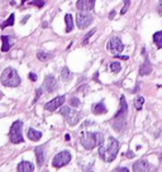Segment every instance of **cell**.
<instances>
[{
    "label": "cell",
    "mask_w": 162,
    "mask_h": 172,
    "mask_svg": "<svg viewBox=\"0 0 162 172\" xmlns=\"http://www.w3.org/2000/svg\"><path fill=\"white\" fill-rule=\"evenodd\" d=\"M158 13L162 14V0H160V3H158Z\"/></svg>",
    "instance_id": "34"
},
{
    "label": "cell",
    "mask_w": 162,
    "mask_h": 172,
    "mask_svg": "<svg viewBox=\"0 0 162 172\" xmlns=\"http://www.w3.org/2000/svg\"><path fill=\"white\" fill-rule=\"evenodd\" d=\"M43 89L47 92H53L57 89V81L52 75L46 76V79H44V81H43Z\"/></svg>",
    "instance_id": "11"
},
{
    "label": "cell",
    "mask_w": 162,
    "mask_h": 172,
    "mask_svg": "<svg viewBox=\"0 0 162 172\" xmlns=\"http://www.w3.org/2000/svg\"><path fill=\"white\" fill-rule=\"evenodd\" d=\"M151 72H152V65H151V61H150V58H148V57L146 56L144 63L141 66V68H139V75H141V76H146V75H150Z\"/></svg>",
    "instance_id": "14"
},
{
    "label": "cell",
    "mask_w": 162,
    "mask_h": 172,
    "mask_svg": "<svg viewBox=\"0 0 162 172\" xmlns=\"http://www.w3.org/2000/svg\"><path fill=\"white\" fill-rule=\"evenodd\" d=\"M41 94H42V89H38V90H37V95H36V99H34V101H37V100H38V98L41 96Z\"/></svg>",
    "instance_id": "33"
},
{
    "label": "cell",
    "mask_w": 162,
    "mask_h": 172,
    "mask_svg": "<svg viewBox=\"0 0 162 172\" xmlns=\"http://www.w3.org/2000/svg\"><path fill=\"white\" fill-rule=\"evenodd\" d=\"M114 15H115V12H112V13H110V14H109V18H110V19H112V18H114Z\"/></svg>",
    "instance_id": "37"
},
{
    "label": "cell",
    "mask_w": 162,
    "mask_h": 172,
    "mask_svg": "<svg viewBox=\"0 0 162 172\" xmlns=\"http://www.w3.org/2000/svg\"><path fill=\"white\" fill-rule=\"evenodd\" d=\"M129 5H131V0H124V5H123V9L120 10V14H125L129 9Z\"/></svg>",
    "instance_id": "28"
},
{
    "label": "cell",
    "mask_w": 162,
    "mask_h": 172,
    "mask_svg": "<svg viewBox=\"0 0 162 172\" xmlns=\"http://www.w3.org/2000/svg\"><path fill=\"white\" fill-rule=\"evenodd\" d=\"M80 143L85 149H94L104 143V135L100 132H84L80 135Z\"/></svg>",
    "instance_id": "2"
},
{
    "label": "cell",
    "mask_w": 162,
    "mask_h": 172,
    "mask_svg": "<svg viewBox=\"0 0 162 172\" xmlns=\"http://www.w3.org/2000/svg\"><path fill=\"white\" fill-rule=\"evenodd\" d=\"M95 32H96V29H95V28H94V29H91V30H90V32H89V33L86 34V36H85V38H84V41H82V44H84V46H85V44H87V42H89V39H90V37L93 36V34L95 33Z\"/></svg>",
    "instance_id": "27"
},
{
    "label": "cell",
    "mask_w": 162,
    "mask_h": 172,
    "mask_svg": "<svg viewBox=\"0 0 162 172\" xmlns=\"http://www.w3.org/2000/svg\"><path fill=\"white\" fill-rule=\"evenodd\" d=\"M61 79L63 81H68L71 79V72H70L68 67H63L61 71Z\"/></svg>",
    "instance_id": "23"
},
{
    "label": "cell",
    "mask_w": 162,
    "mask_h": 172,
    "mask_svg": "<svg viewBox=\"0 0 162 172\" xmlns=\"http://www.w3.org/2000/svg\"><path fill=\"white\" fill-rule=\"evenodd\" d=\"M37 58L39 61H48L49 58H52V53H48V52H44V51H39L37 53Z\"/></svg>",
    "instance_id": "22"
},
{
    "label": "cell",
    "mask_w": 162,
    "mask_h": 172,
    "mask_svg": "<svg viewBox=\"0 0 162 172\" xmlns=\"http://www.w3.org/2000/svg\"><path fill=\"white\" fill-rule=\"evenodd\" d=\"M106 111H108V109H106V106H105V104H104V103H98V104H95L93 106V113L96 114V115L105 114Z\"/></svg>",
    "instance_id": "17"
},
{
    "label": "cell",
    "mask_w": 162,
    "mask_h": 172,
    "mask_svg": "<svg viewBox=\"0 0 162 172\" xmlns=\"http://www.w3.org/2000/svg\"><path fill=\"white\" fill-rule=\"evenodd\" d=\"M22 129H23V123H22L20 120H17V122H14L12 124L10 132H9V138H10L12 143L18 144V143L24 142L23 134H22Z\"/></svg>",
    "instance_id": "6"
},
{
    "label": "cell",
    "mask_w": 162,
    "mask_h": 172,
    "mask_svg": "<svg viewBox=\"0 0 162 172\" xmlns=\"http://www.w3.org/2000/svg\"><path fill=\"white\" fill-rule=\"evenodd\" d=\"M119 152V142L113 137H109L105 143L99 146V156L103 161L112 162L115 160Z\"/></svg>",
    "instance_id": "1"
},
{
    "label": "cell",
    "mask_w": 162,
    "mask_h": 172,
    "mask_svg": "<svg viewBox=\"0 0 162 172\" xmlns=\"http://www.w3.org/2000/svg\"><path fill=\"white\" fill-rule=\"evenodd\" d=\"M143 104H144V98H143V96H137V98H136V100H134V106H136V109H137V110H141L142 106H143Z\"/></svg>",
    "instance_id": "24"
},
{
    "label": "cell",
    "mask_w": 162,
    "mask_h": 172,
    "mask_svg": "<svg viewBox=\"0 0 162 172\" xmlns=\"http://www.w3.org/2000/svg\"><path fill=\"white\" fill-rule=\"evenodd\" d=\"M12 25H14V14H10V17H9L4 23L1 24V28L4 29L6 27H12Z\"/></svg>",
    "instance_id": "26"
},
{
    "label": "cell",
    "mask_w": 162,
    "mask_h": 172,
    "mask_svg": "<svg viewBox=\"0 0 162 172\" xmlns=\"http://www.w3.org/2000/svg\"><path fill=\"white\" fill-rule=\"evenodd\" d=\"M95 6V0H77L76 8L81 12H90Z\"/></svg>",
    "instance_id": "12"
},
{
    "label": "cell",
    "mask_w": 162,
    "mask_h": 172,
    "mask_svg": "<svg viewBox=\"0 0 162 172\" xmlns=\"http://www.w3.org/2000/svg\"><path fill=\"white\" fill-rule=\"evenodd\" d=\"M65 22H66V32L70 33L72 29H74V19H72L71 14H66L65 15Z\"/></svg>",
    "instance_id": "19"
},
{
    "label": "cell",
    "mask_w": 162,
    "mask_h": 172,
    "mask_svg": "<svg viewBox=\"0 0 162 172\" xmlns=\"http://www.w3.org/2000/svg\"><path fill=\"white\" fill-rule=\"evenodd\" d=\"M31 5H34V6H37V8H43L44 0H33V1H31Z\"/></svg>",
    "instance_id": "29"
},
{
    "label": "cell",
    "mask_w": 162,
    "mask_h": 172,
    "mask_svg": "<svg viewBox=\"0 0 162 172\" xmlns=\"http://www.w3.org/2000/svg\"><path fill=\"white\" fill-rule=\"evenodd\" d=\"M160 158H161V161H162V154H161V157H160Z\"/></svg>",
    "instance_id": "40"
},
{
    "label": "cell",
    "mask_w": 162,
    "mask_h": 172,
    "mask_svg": "<svg viewBox=\"0 0 162 172\" xmlns=\"http://www.w3.org/2000/svg\"><path fill=\"white\" fill-rule=\"evenodd\" d=\"M9 36H3L1 37V51L3 52H8L10 49V42H9Z\"/></svg>",
    "instance_id": "20"
},
{
    "label": "cell",
    "mask_w": 162,
    "mask_h": 172,
    "mask_svg": "<svg viewBox=\"0 0 162 172\" xmlns=\"http://www.w3.org/2000/svg\"><path fill=\"white\" fill-rule=\"evenodd\" d=\"M34 171V166L33 163L28 161H22L18 165V172H33Z\"/></svg>",
    "instance_id": "15"
},
{
    "label": "cell",
    "mask_w": 162,
    "mask_h": 172,
    "mask_svg": "<svg viewBox=\"0 0 162 172\" xmlns=\"http://www.w3.org/2000/svg\"><path fill=\"white\" fill-rule=\"evenodd\" d=\"M106 48L109 52H112L113 55H119V53H122V51L124 49V44H123L122 39H120L119 37H113L109 39V42H108V46Z\"/></svg>",
    "instance_id": "8"
},
{
    "label": "cell",
    "mask_w": 162,
    "mask_h": 172,
    "mask_svg": "<svg viewBox=\"0 0 162 172\" xmlns=\"http://www.w3.org/2000/svg\"><path fill=\"white\" fill-rule=\"evenodd\" d=\"M28 18H29V15H27V17H24V19H23V20H22V24H24L25 22L28 20Z\"/></svg>",
    "instance_id": "36"
},
{
    "label": "cell",
    "mask_w": 162,
    "mask_h": 172,
    "mask_svg": "<svg viewBox=\"0 0 162 172\" xmlns=\"http://www.w3.org/2000/svg\"><path fill=\"white\" fill-rule=\"evenodd\" d=\"M109 68L112 72H114V74H118L120 70H122V65H120L119 62H112L109 66Z\"/></svg>",
    "instance_id": "25"
},
{
    "label": "cell",
    "mask_w": 162,
    "mask_h": 172,
    "mask_svg": "<svg viewBox=\"0 0 162 172\" xmlns=\"http://www.w3.org/2000/svg\"><path fill=\"white\" fill-rule=\"evenodd\" d=\"M70 105L74 108H79L80 106V100H79L77 98H72L71 100H70Z\"/></svg>",
    "instance_id": "30"
},
{
    "label": "cell",
    "mask_w": 162,
    "mask_h": 172,
    "mask_svg": "<svg viewBox=\"0 0 162 172\" xmlns=\"http://www.w3.org/2000/svg\"><path fill=\"white\" fill-rule=\"evenodd\" d=\"M94 18L91 14H89L86 12H81L77 14V17H76V24H77V27L80 28V29H84V28H87L89 25L93 23Z\"/></svg>",
    "instance_id": "9"
},
{
    "label": "cell",
    "mask_w": 162,
    "mask_h": 172,
    "mask_svg": "<svg viewBox=\"0 0 162 172\" xmlns=\"http://www.w3.org/2000/svg\"><path fill=\"white\" fill-rule=\"evenodd\" d=\"M127 113H128V105H127V101H125V98L120 96V106H119V110L118 113L115 114L113 119V127L117 132H120L123 129L125 124V116H127Z\"/></svg>",
    "instance_id": "3"
},
{
    "label": "cell",
    "mask_w": 162,
    "mask_h": 172,
    "mask_svg": "<svg viewBox=\"0 0 162 172\" xmlns=\"http://www.w3.org/2000/svg\"><path fill=\"white\" fill-rule=\"evenodd\" d=\"M60 114L66 118L67 124L68 125H71V127H75L81 119V114L79 113L77 110H74V109H71V108H68V106H62L61 109H60Z\"/></svg>",
    "instance_id": "5"
},
{
    "label": "cell",
    "mask_w": 162,
    "mask_h": 172,
    "mask_svg": "<svg viewBox=\"0 0 162 172\" xmlns=\"http://www.w3.org/2000/svg\"><path fill=\"white\" fill-rule=\"evenodd\" d=\"M71 153H70L68 151H62L60 152V153H57L55 156V158H53L52 161V166L56 167V168H60V167H63L66 166V165L70 161H71Z\"/></svg>",
    "instance_id": "7"
},
{
    "label": "cell",
    "mask_w": 162,
    "mask_h": 172,
    "mask_svg": "<svg viewBox=\"0 0 162 172\" xmlns=\"http://www.w3.org/2000/svg\"><path fill=\"white\" fill-rule=\"evenodd\" d=\"M28 138H29L31 141H33V142H38L41 138H42V133H41L39 130H36V129L31 128L29 130H28Z\"/></svg>",
    "instance_id": "16"
},
{
    "label": "cell",
    "mask_w": 162,
    "mask_h": 172,
    "mask_svg": "<svg viewBox=\"0 0 162 172\" xmlns=\"http://www.w3.org/2000/svg\"><path fill=\"white\" fill-rule=\"evenodd\" d=\"M65 138H66V141H70V135H68V134H66Z\"/></svg>",
    "instance_id": "38"
},
{
    "label": "cell",
    "mask_w": 162,
    "mask_h": 172,
    "mask_svg": "<svg viewBox=\"0 0 162 172\" xmlns=\"http://www.w3.org/2000/svg\"><path fill=\"white\" fill-rule=\"evenodd\" d=\"M117 58H122V60H128V56H118V55H117Z\"/></svg>",
    "instance_id": "35"
},
{
    "label": "cell",
    "mask_w": 162,
    "mask_h": 172,
    "mask_svg": "<svg viewBox=\"0 0 162 172\" xmlns=\"http://www.w3.org/2000/svg\"><path fill=\"white\" fill-rule=\"evenodd\" d=\"M29 79H31L32 81H37V75L33 74V72H31V74H29Z\"/></svg>",
    "instance_id": "32"
},
{
    "label": "cell",
    "mask_w": 162,
    "mask_h": 172,
    "mask_svg": "<svg viewBox=\"0 0 162 172\" xmlns=\"http://www.w3.org/2000/svg\"><path fill=\"white\" fill-rule=\"evenodd\" d=\"M36 157H37L38 166H42L43 162H44V149H43V147H37L36 148Z\"/></svg>",
    "instance_id": "18"
},
{
    "label": "cell",
    "mask_w": 162,
    "mask_h": 172,
    "mask_svg": "<svg viewBox=\"0 0 162 172\" xmlns=\"http://www.w3.org/2000/svg\"><path fill=\"white\" fill-rule=\"evenodd\" d=\"M0 81L6 87H17L20 85V77H19L18 72L12 67H8L3 71L1 76H0Z\"/></svg>",
    "instance_id": "4"
},
{
    "label": "cell",
    "mask_w": 162,
    "mask_h": 172,
    "mask_svg": "<svg viewBox=\"0 0 162 172\" xmlns=\"http://www.w3.org/2000/svg\"><path fill=\"white\" fill-rule=\"evenodd\" d=\"M153 42L157 48H162V30H158L153 34Z\"/></svg>",
    "instance_id": "21"
},
{
    "label": "cell",
    "mask_w": 162,
    "mask_h": 172,
    "mask_svg": "<svg viewBox=\"0 0 162 172\" xmlns=\"http://www.w3.org/2000/svg\"><path fill=\"white\" fill-rule=\"evenodd\" d=\"M151 166L147 160H138L133 165V172H150Z\"/></svg>",
    "instance_id": "13"
},
{
    "label": "cell",
    "mask_w": 162,
    "mask_h": 172,
    "mask_svg": "<svg viewBox=\"0 0 162 172\" xmlns=\"http://www.w3.org/2000/svg\"><path fill=\"white\" fill-rule=\"evenodd\" d=\"M65 96L61 95V96H57L55 99H52L51 101H48L46 105H44V109L48 110V111H55L56 109H58V108L62 106V104L65 103Z\"/></svg>",
    "instance_id": "10"
},
{
    "label": "cell",
    "mask_w": 162,
    "mask_h": 172,
    "mask_svg": "<svg viewBox=\"0 0 162 172\" xmlns=\"http://www.w3.org/2000/svg\"><path fill=\"white\" fill-rule=\"evenodd\" d=\"M113 172H129V170L127 167H117L115 170H113Z\"/></svg>",
    "instance_id": "31"
},
{
    "label": "cell",
    "mask_w": 162,
    "mask_h": 172,
    "mask_svg": "<svg viewBox=\"0 0 162 172\" xmlns=\"http://www.w3.org/2000/svg\"><path fill=\"white\" fill-rule=\"evenodd\" d=\"M25 1H28V0H22V4H24Z\"/></svg>",
    "instance_id": "39"
}]
</instances>
